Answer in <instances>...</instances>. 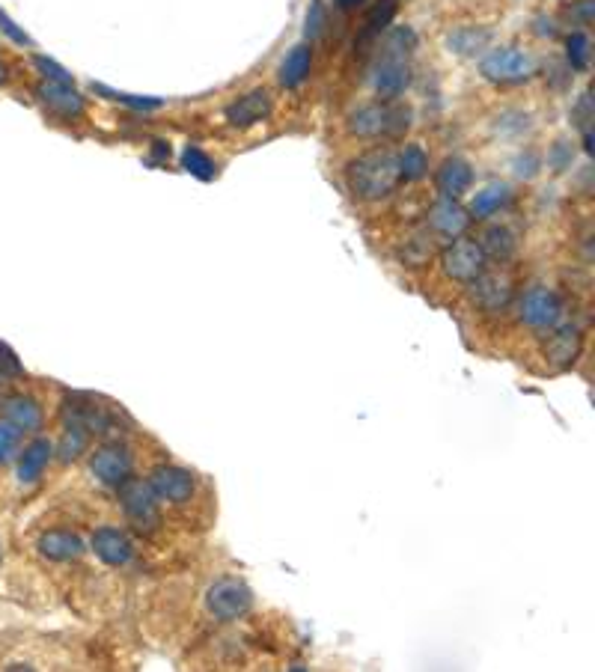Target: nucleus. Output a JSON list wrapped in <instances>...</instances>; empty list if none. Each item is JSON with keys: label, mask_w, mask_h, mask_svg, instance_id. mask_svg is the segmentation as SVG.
I'll return each instance as SVG.
<instances>
[{"label": "nucleus", "mask_w": 595, "mask_h": 672, "mask_svg": "<svg viewBox=\"0 0 595 672\" xmlns=\"http://www.w3.org/2000/svg\"><path fill=\"white\" fill-rule=\"evenodd\" d=\"M36 551L48 562H75L84 557L87 548H84L81 536L72 533V530H48V533L39 536Z\"/></svg>", "instance_id": "19"}, {"label": "nucleus", "mask_w": 595, "mask_h": 672, "mask_svg": "<svg viewBox=\"0 0 595 672\" xmlns=\"http://www.w3.org/2000/svg\"><path fill=\"white\" fill-rule=\"evenodd\" d=\"M54 449H57V458L60 461H66V464L69 461H78L90 449V435L84 429H78V426H66Z\"/></svg>", "instance_id": "29"}, {"label": "nucleus", "mask_w": 595, "mask_h": 672, "mask_svg": "<svg viewBox=\"0 0 595 672\" xmlns=\"http://www.w3.org/2000/svg\"><path fill=\"white\" fill-rule=\"evenodd\" d=\"M18 438H21V435H18L9 423H3V420H0V464H3V461H9V458L15 455V449H18Z\"/></svg>", "instance_id": "42"}, {"label": "nucleus", "mask_w": 595, "mask_h": 672, "mask_svg": "<svg viewBox=\"0 0 595 672\" xmlns=\"http://www.w3.org/2000/svg\"><path fill=\"white\" fill-rule=\"evenodd\" d=\"M0 557H3V551H0Z\"/></svg>", "instance_id": "48"}, {"label": "nucleus", "mask_w": 595, "mask_h": 672, "mask_svg": "<svg viewBox=\"0 0 595 672\" xmlns=\"http://www.w3.org/2000/svg\"><path fill=\"white\" fill-rule=\"evenodd\" d=\"M0 33H3V36H9L15 45H24V48H30V45H33V39H30V36H27V33H24V30H21V27H18V24H15V21H12L3 9H0Z\"/></svg>", "instance_id": "41"}, {"label": "nucleus", "mask_w": 595, "mask_h": 672, "mask_svg": "<svg viewBox=\"0 0 595 672\" xmlns=\"http://www.w3.org/2000/svg\"><path fill=\"white\" fill-rule=\"evenodd\" d=\"M488 268V259L482 253V247L476 244L474 238H450V244L441 250V271L447 280L453 283H474L476 277Z\"/></svg>", "instance_id": "8"}, {"label": "nucleus", "mask_w": 595, "mask_h": 672, "mask_svg": "<svg viewBox=\"0 0 595 672\" xmlns=\"http://www.w3.org/2000/svg\"><path fill=\"white\" fill-rule=\"evenodd\" d=\"M122 512L128 518V524L140 533H155L161 524V509H158V497L149 491V485L143 479H128L117 488Z\"/></svg>", "instance_id": "7"}, {"label": "nucleus", "mask_w": 595, "mask_h": 672, "mask_svg": "<svg viewBox=\"0 0 595 672\" xmlns=\"http://www.w3.org/2000/svg\"><path fill=\"white\" fill-rule=\"evenodd\" d=\"M512 167H515V176H518V179H533V176L542 170V155L533 152V149H524V152L512 161Z\"/></svg>", "instance_id": "38"}, {"label": "nucleus", "mask_w": 595, "mask_h": 672, "mask_svg": "<svg viewBox=\"0 0 595 672\" xmlns=\"http://www.w3.org/2000/svg\"><path fill=\"white\" fill-rule=\"evenodd\" d=\"M182 167H185L194 179H200V182H212V179L218 176L215 161H212L200 146H185V152H182Z\"/></svg>", "instance_id": "31"}, {"label": "nucleus", "mask_w": 595, "mask_h": 672, "mask_svg": "<svg viewBox=\"0 0 595 672\" xmlns=\"http://www.w3.org/2000/svg\"><path fill=\"white\" fill-rule=\"evenodd\" d=\"M366 0H334V6L337 9H343V12H352V9H357V6H363Z\"/></svg>", "instance_id": "45"}, {"label": "nucleus", "mask_w": 595, "mask_h": 672, "mask_svg": "<svg viewBox=\"0 0 595 672\" xmlns=\"http://www.w3.org/2000/svg\"><path fill=\"white\" fill-rule=\"evenodd\" d=\"M471 286V301L479 313L485 316H500L512 307L515 301V280L506 271H491L485 268Z\"/></svg>", "instance_id": "10"}, {"label": "nucleus", "mask_w": 595, "mask_h": 672, "mask_svg": "<svg viewBox=\"0 0 595 672\" xmlns=\"http://www.w3.org/2000/svg\"><path fill=\"white\" fill-rule=\"evenodd\" d=\"M310 69H313V48H310V42H301V45H295L289 54H286V60L280 63V84L286 87V90H298L307 78H310Z\"/></svg>", "instance_id": "23"}, {"label": "nucleus", "mask_w": 595, "mask_h": 672, "mask_svg": "<svg viewBox=\"0 0 595 672\" xmlns=\"http://www.w3.org/2000/svg\"><path fill=\"white\" fill-rule=\"evenodd\" d=\"M417 51V33L408 24L387 27L378 36V54L369 69V84L378 99L393 102L411 87V54Z\"/></svg>", "instance_id": "1"}, {"label": "nucleus", "mask_w": 595, "mask_h": 672, "mask_svg": "<svg viewBox=\"0 0 595 672\" xmlns=\"http://www.w3.org/2000/svg\"><path fill=\"white\" fill-rule=\"evenodd\" d=\"M36 102L60 119H78L87 108V102L75 90V84H57V81H42L36 87Z\"/></svg>", "instance_id": "14"}, {"label": "nucleus", "mask_w": 595, "mask_h": 672, "mask_svg": "<svg viewBox=\"0 0 595 672\" xmlns=\"http://www.w3.org/2000/svg\"><path fill=\"white\" fill-rule=\"evenodd\" d=\"M146 485L158 497V503H170V506H185L197 494V479L191 476V470H185L179 464L152 467L146 476Z\"/></svg>", "instance_id": "11"}, {"label": "nucleus", "mask_w": 595, "mask_h": 672, "mask_svg": "<svg viewBox=\"0 0 595 672\" xmlns=\"http://www.w3.org/2000/svg\"><path fill=\"white\" fill-rule=\"evenodd\" d=\"M515 304V316L524 328L536 331V334H548L554 331L560 322H566V301L548 289V286H530Z\"/></svg>", "instance_id": "5"}, {"label": "nucleus", "mask_w": 595, "mask_h": 672, "mask_svg": "<svg viewBox=\"0 0 595 672\" xmlns=\"http://www.w3.org/2000/svg\"><path fill=\"white\" fill-rule=\"evenodd\" d=\"M393 15H396V0H375V3L366 9V18H363V30H360L357 45L366 48V45L378 42V36L390 27Z\"/></svg>", "instance_id": "26"}, {"label": "nucleus", "mask_w": 595, "mask_h": 672, "mask_svg": "<svg viewBox=\"0 0 595 672\" xmlns=\"http://www.w3.org/2000/svg\"><path fill=\"white\" fill-rule=\"evenodd\" d=\"M426 226L435 232V235H444V238H459L468 232L471 226V212L456 200V197H441L429 206L426 212Z\"/></svg>", "instance_id": "16"}, {"label": "nucleus", "mask_w": 595, "mask_h": 672, "mask_svg": "<svg viewBox=\"0 0 595 672\" xmlns=\"http://www.w3.org/2000/svg\"><path fill=\"white\" fill-rule=\"evenodd\" d=\"M268 113H271V96H268V90L259 87V90H250V93L238 96L236 102H230L227 111H224V119L233 128H250V125L268 119Z\"/></svg>", "instance_id": "18"}, {"label": "nucleus", "mask_w": 595, "mask_h": 672, "mask_svg": "<svg viewBox=\"0 0 595 672\" xmlns=\"http://www.w3.org/2000/svg\"><path fill=\"white\" fill-rule=\"evenodd\" d=\"M0 420L9 423L18 435H36L45 426L42 405L24 393H12V396L0 399Z\"/></svg>", "instance_id": "13"}, {"label": "nucleus", "mask_w": 595, "mask_h": 672, "mask_svg": "<svg viewBox=\"0 0 595 672\" xmlns=\"http://www.w3.org/2000/svg\"><path fill=\"white\" fill-rule=\"evenodd\" d=\"M476 244L482 247L485 259H488V262H497V265L512 262V259H515V253H518V238H515V232L503 224L485 226Z\"/></svg>", "instance_id": "21"}, {"label": "nucleus", "mask_w": 595, "mask_h": 672, "mask_svg": "<svg viewBox=\"0 0 595 672\" xmlns=\"http://www.w3.org/2000/svg\"><path fill=\"white\" fill-rule=\"evenodd\" d=\"M491 45V30L488 27H456L447 33V48L465 60L482 57Z\"/></svg>", "instance_id": "25"}, {"label": "nucleus", "mask_w": 595, "mask_h": 672, "mask_svg": "<svg viewBox=\"0 0 595 672\" xmlns=\"http://www.w3.org/2000/svg\"><path fill=\"white\" fill-rule=\"evenodd\" d=\"M325 27H328V9H325V3L322 0H310V9L304 15V36L313 42V39H319L325 33Z\"/></svg>", "instance_id": "33"}, {"label": "nucleus", "mask_w": 595, "mask_h": 672, "mask_svg": "<svg viewBox=\"0 0 595 672\" xmlns=\"http://www.w3.org/2000/svg\"><path fill=\"white\" fill-rule=\"evenodd\" d=\"M396 161H399V176L405 182H420L429 173V155L420 143H408L402 152H396Z\"/></svg>", "instance_id": "27"}, {"label": "nucleus", "mask_w": 595, "mask_h": 672, "mask_svg": "<svg viewBox=\"0 0 595 672\" xmlns=\"http://www.w3.org/2000/svg\"><path fill=\"white\" fill-rule=\"evenodd\" d=\"M54 458V444L48 438H36L30 441L24 452L18 455V482L21 485H33L45 476L48 464Z\"/></svg>", "instance_id": "22"}, {"label": "nucleus", "mask_w": 595, "mask_h": 672, "mask_svg": "<svg viewBox=\"0 0 595 672\" xmlns=\"http://www.w3.org/2000/svg\"><path fill=\"white\" fill-rule=\"evenodd\" d=\"M581 134H584V152H587V155H593L595 149H593V128H587V131H581Z\"/></svg>", "instance_id": "46"}, {"label": "nucleus", "mask_w": 595, "mask_h": 672, "mask_svg": "<svg viewBox=\"0 0 595 672\" xmlns=\"http://www.w3.org/2000/svg\"><path fill=\"white\" fill-rule=\"evenodd\" d=\"M63 423L66 426H78V429H84L90 438L93 435H99V438H114L119 432L117 426V417L105 408V405H99L96 399H90V396H69L66 402H63Z\"/></svg>", "instance_id": "9"}, {"label": "nucleus", "mask_w": 595, "mask_h": 672, "mask_svg": "<svg viewBox=\"0 0 595 672\" xmlns=\"http://www.w3.org/2000/svg\"><path fill=\"white\" fill-rule=\"evenodd\" d=\"M566 15H569L572 24H578V27H590L595 18V0H572V3L566 6Z\"/></svg>", "instance_id": "40"}, {"label": "nucleus", "mask_w": 595, "mask_h": 672, "mask_svg": "<svg viewBox=\"0 0 595 672\" xmlns=\"http://www.w3.org/2000/svg\"><path fill=\"white\" fill-rule=\"evenodd\" d=\"M479 72L485 81H491L497 87H515L536 75V60L524 48L500 45V48H488L479 57Z\"/></svg>", "instance_id": "4"}, {"label": "nucleus", "mask_w": 595, "mask_h": 672, "mask_svg": "<svg viewBox=\"0 0 595 672\" xmlns=\"http://www.w3.org/2000/svg\"><path fill=\"white\" fill-rule=\"evenodd\" d=\"M572 164H575V143H569V140H557V143L548 149V167H551L554 173H566V170H572Z\"/></svg>", "instance_id": "35"}, {"label": "nucleus", "mask_w": 595, "mask_h": 672, "mask_svg": "<svg viewBox=\"0 0 595 672\" xmlns=\"http://www.w3.org/2000/svg\"><path fill=\"white\" fill-rule=\"evenodd\" d=\"M93 93L102 96V99H111V102H117V105H125V108H131V111H158V108H164V99L119 93V90H111V87H105V84H93Z\"/></svg>", "instance_id": "28"}, {"label": "nucleus", "mask_w": 595, "mask_h": 672, "mask_svg": "<svg viewBox=\"0 0 595 672\" xmlns=\"http://www.w3.org/2000/svg\"><path fill=\"white\" fill-rule=\"evenodd\" d=\"M90 473L99 485L114 488L117 491L122 482H128L134 476V458L131 452L122 447L119 441L102 444L90 458Z\"/></svg>", "instance_id": "12"}, {"label": "nucleus", "mask_w": 595, "mask_h": 672, "mask_svg": "<svg viewBox=\"0 0 595 672\" xmlns=\"http://www.w3.org/2000/svg\"><path fill=\"white\" fill-rule=\"evenodd\" d=\"M530 125H533V119L527 116V113L521 111H506L497 116V122H494V131L500 134V137H521L524 131H530Z\"/></svg>", "instance_id": "32"}, {"label": "nucleus", "mask_w": 595, "mask_h": 672, "mask_svg": "<svg viewBox=\"0 0 595 672\" xmlns=\"http://www.w3.org/2000/svg\"><path fill=\"white\" fill-rule=\"evenodd\" d=\"M250 607H253V592L236 577H221L206 589V610L218 622H238L250 613Z\"/></svg>", "instance_id": "6"}, {"label": "nucleus", "mask_w": 595, "mask_h": 672, "mask_svg": "<svg viewBox=\"0 0 595 672\" xmlns=\"http://www.w3.org/2000/svg\"><path fill=\"white\" fill-rule=\"evenodd\" d=\"M411 108L402 105V102H369V105H360L357 111L349 113L346 119V128L352 137L360 140H378V137H387V140H396L402 137L408 128H411Z\"/></svg>", "instance_id": "3"}, {"label": "nucleus", "mask_w": 595, "mask_h": 672, "mask_svg": "<svg viewBox=\"0 0 595 672\" xmlns=\"http://www.w3.org/2000/svg\"><path fill=\"white\" fill-rule=\"evenodd\" d=\"M435 185H438V191H441V197H465L468 191H471V185H474V167L465 161V158H459V155H453V158H447L441 167H438V173H435Z\"/></svg>", "instance_id": "20"}, {"label": "nucleus", "mask_w": 595, "mask_h": 672, "mask_svg": "<svg viewBox=\"0 0 595 672\" xmlns=\"http://www.w3.org/2000/svg\"><path fill=\"white\" fill-rule=\"evenodd\" d=\"M429 256H432V241L426 235H414L402 253L405 265H423V262H429Z\"/></svg>", "instance_id": "36"}, {"label": "nucleus", "mask_w": 595, "mask_h": 672, "mask_svg": "<svg viewBox=\"0 0 595 672\" xmlns=\"http://www.w3.org/2000/svg\"><path fill=\"white\" fill-rule=\"evenodd\" d=\"M33 66L39 69L42 81H57V84H75L72 72H69L66 66L54 63V60H51V57H45V54H33Z\"/></svg>", "instance_id": "34"}, {"label": "nucleus", "mask_w": 595, "mask_h": 672, "mask_svg": "<svg viewBox=\"0 0 595 672\" xmlns=\"http://www.w3.org/2000/svg\"><path fill=\"white\" fill-rule=\"evenodd\" d=\"M533 30H536V36H554V33H557L554 21H551V18H545V15H539V18L533 21Z\"/></svg>", "instance_id": "43"}, {"label": "nucleus", "mask_w": 595, "mask_h": 672, "mask_svg": "<svg viewBox=\"0 0 595 672\" xmlns=\"http://www.w3.org/2000/svg\"><path fill=\"white\" fill-rule=\"evenodd\" d=\"M590 57H593V48H590V36L584 30H575L569 39H566V66L572 72H587L590 69Z\"/></svg>", "instance_id": "30"}, {"label": "nucleus", "mask_w": 595, "mask_h": 672, "mask_svg": "<svg viewBox=\"0 0 595 672\" xmlns=\"http://www.w3.org/2000/svg\"><path fill=\"white\" fill-rule=\"evenodd\" d=\"M90 551L111 568H122L134 560V542L119 527H99L90 539Z\"/></svg>", "instance_id": "17"}, {"label": "nucleus", "mask_w": 595, "mask_h": 672, "mask_svg": "<svg viewBox=\"0 0 595 672\" xmlns=\"http://www.w3.org/2000/svg\"><path fill=\"white\" fill-rule=\"evenodd\" d=\"M584 348V331L575 322H560L554 331H548L545 339V357L557 366V369H569L575 366V360L581 357Z\"/></svg>", "instance_id": "15"}, {"label": "nucleus", "mask_w": 595, "mask_h": 672, "mask_svg": "<svg viewBox=\"0 0 595 672\" xmlns=\"http://www.w3.org/2000/svg\"><path fill=\"white\" fill-rule=\"evenodd\" d=\"M572 122H575L578 131L593 128V96H590V90H584V93L578 96V102H575V108H572Z\"/></svg>", "instance_id": "39"}, {"label": "nucleus", "mask_w": 595, "mask_h": 672, "mask_svg": "<svg viewBox=\"0 0 595 672\" xmlns=\"http://www.w3.org/2000/svg\"><path fill=\"white\" fill-rule=\"evenodd\" d=\"M3 84H6V66L0 63V87H3Z\"/></svg>", "instance_id": "47"}, {"label": "nucleus", "mask_w": 595, "mask_h": 672, "mask_svg": "<svg viewBox=\"0 0 595 672\" xmlns=\"http://www.w3.org/2000/svg\"><path fill=\"white\" fill-rule=\"evenodd\" d=\"M21 375H24V366H21L18 354H15L6 342H0V384L15 381V378H21Z\"/></svg>", "instance_id": "37"}, {"label": "nucleus", "mask_w": 595, "mask_h": 672, "mask_svg": "<svg viewBox=\"0 0 595 672\" xmlns=\"http://www.w3.org/2000/svg\"><path fill=\"white\" fill-rule=\"evenodd\" d=\"M152 158H155V161H164V158H170V143H164V140H155V143H152Z\"/></svg>", "instance_id": "44"}, {"label": "nucleus", "mask_w": 595, "mask_h": 672, "mask_svg": "<svg viewBox=\"0 0 595 672\" xmlns=\"http://www.w3.org/2000/svg\"><path fill=\"white\" fill-rule=\"evenodd\" d=\"M512 203V188L506 182H491L482 191H476L471 200V221H488L494 218L500 209H506Z\"/></svg>", "instance_id": "24"}, {"label": "nucleus", "mask_w": 595, "mask_h": 672, "mask_svg": "<svg viewBox=\"0 0 595 672\" xmlns=\"http://www.w3.org/2000/svg\"><path fill=\"white\" fill-rule=\"evenodd\" d=\"M346 182H349V191L363 203L387 200L402 182L396 152L393 149H369V152L357 155L346 167Z\"/></svg>", "instance_id": "2"}]
</instances>
